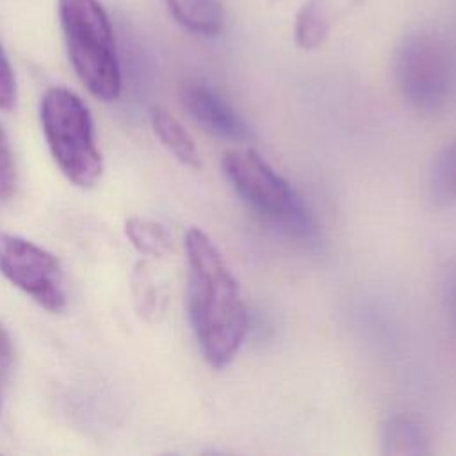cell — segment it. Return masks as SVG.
I'll return each instance as SVG.
<instances>
[{
  "label": "cell",
  "instance_id": "7",
  "mask_svg": "<svg viewBox=\"0 0 456 456\" xmlns=\"http://www.w3.org/2000/svg\"><path fill=\"white\" fill-rule=\"evenodd\" d=\"M182 103L189 116L210 135L230 142H244L253 137L244 118L208 84L189 82L182 87Z\"/></svg>",
  "mask_w": 456,
  "mask_h": 456
},
{
  "label": "cell",
  "instance_id": "14",
  "mask_svg": "<svg viewBox=\"0 0 456 456\" xmlns=\"http://www.w3.org/2000/svg\"><path fill=\"white\" fill-rule=\"evenodd\" d=\"M16 171L12 162V153L4 130L0 128V201L9 200L14 194Z\"/></svg>",
  "mask_w": 456,
  "mask_h": 456
},
{
  "label": "cell",
  "instance_id": "17",
  "mask_svg": "<svg viewBox=\"0 0 456 456\" xmlns=\"http://www.w3.org/2000/svg\"><path fill=\"white\" fill-rule=\"evenodd\" d=\"M447 301H449L451 317H452V322H454V328H456V276L447 285Z\"/></svg>",
  "mask_w": 456,
  "mask_h": 456
},
{
  "label": "cell",
  "instance_id": "9",
  "mask_svg": "<svg viewBox=\"0 0 456 456\" xmlns=\"http://www.w3.org/2000/svg\"><path fill=\"white\" fill-rule=\"evenodd\" d=\"M178 25L198 36H216L224 27L219 0H164Z\"/></svg>",
  "mask_w": 456,
  "mask_h": 456
},
{
  "label": "cell",
  "instance_id": "6",
  "mask_svg": "<svg viewBox=\"0 0 456 456\" xmlns=\"http://www.w3.org/2000/svg\"><path fill=\"white\" fill-rule=\"evenodd\" d=\"M0 273L45 310L61 314L66 308L61 262L45 248L0 232Z\"/></svg>",
  "mask_w": 456,
  "mask_h": 456
},
{
  "label": "cell",
  "instance_id": "11",
  "mask_svg": "<svg viewBox=\"0 0 456 456\" xmlns=\"http://www.w3.org/2000/svg\"><path fill=\"white\" fill-rule=\"evenodd\" d=\"M428 189L435 205L447 207L456 203V141L444 146L435 157Z\"/></svg>",
  "mask_w": 456,
  "mask_h": 456
},
{
  "label": "cell",
  "instance_id": "2",
  "mask_svg": "<svg viewBox=\"0 0 456 456\" xmlns=\"http://www.w3.org/2000/svg\"><path fill=\"white\" fill-rule=\"evenodd\" d=\"M57 12L66 52L80 82L102 102L118 100L123 78L105 7L98 0H57Z\"/></svg>",
  "mask_w": 456,
  "mask_h": 456
},
{
  "label": "cell",
  "instance_id": "15",
  "mask_svg": "<svg viewBox=\"0 0 456 456\" xmlns=\"http://www.w3.org/2000/svg\"><path fill=\"white\" fill-rule=\"evenodd\" d=\"M16 103V78L12 66L0 46V110H9Z\"/></svg>",
  "mask_w": 456,
  "mask_h": 456
},
{
  "label": "cell",
  "instance_id": "12",
  "mask_svg": "<svg viewBox=\"0 0 456 456\" xmlns=\"http://www.w3.org/2000/svg\"><path fill=\"white\" fill-rule=\"evenodd\" d=\"M330 30V12L324 0H306L294 25V36L297 46L303 50H314L326 39Z\"/></svg>",
  "mask_w": 456,
  "mask_h": 456
},
{
  "label": "cell",
  "instance_id": "8",
  "mask_svg": "<svg viewBox=\"0 0 456 456\" xmlns=\"http://www.w3.org/2000/svg\"><path fill=\"white\" fill-rule=\"evenodd\" d=\"M383 456H426L429 454V436L415 417L397 413L385 420L381 428Z\"/></svg>",
  "mask_w": 456,
  "mask_h": 456
},
{
  "label": "cell",
  "instance_id": "5",
  "mask_svg": "<svg viewBox=\"0 0 456 456\" xmlns=\"http://www.w3.org/2000/svg\"><path fill=\"white\" fill-rule=\"evenodd\" d=\"M394 77L408 105L422 114H440L456 96V53L433 30L410 32L395 50Z\"/></svg>",
  "mask_w": 456,
  "mask_h": 456
},
{
  "label": "cell",
  "instance_id": "4",
  "mask_svg": "<svg viewBox=\"0 0 456 456\" xmlns=\"http://www.w3.org/2000/svg\"><path fill=\"white\" fill-rule=\"evenodd\" d=\"M39 118L61 173L77 187H93L102 176L103 162L86 103L66 87H50L41 96Z\"/></svg>",
  "mask_w": 456,
  "mask_h": 456
},
{
  "label": "cell",
  "instance_id": "1",
  "mask_svg": "<svg viewBox=\"0 0 456 456\" xmlns=\"http://www.w3.org/2000/svg\"><path fill=\"white\" fill-rule=\"evenodd\" d=\"M187 314L207 363L224 369L248 335L249 321L240 287L219 248L200 228L185 233Z\"/></svg>",
  "mask_w": 456,
  "mask_h": 456
},
{
  "label": "cell",
  "instance_id": "13",
  "mask_svg": "<svg viewBox=\"0 0 456 456\" xmlns=\"http://www.w3.org/2000/svg\"><path fill=\"white\" fill-rule=\"evenodd\" d=\"M125 235L130 244L146 256H164L173 244L169 232L160 223L142 217L126 219Z\"/></svg>",
  "mask_w": 456,
  "mask_h": 456
},
{
  "label": "cell",
  "instance_id": "10",
  "mask_svg": "<svg viewBox=\"0 0 456 456\" xmlns=\"http://www.w3.org/2000/svg\"><path fill=\"white\" fill-rule=\"evenodd\" d=\"M150 121L159 141L175 155L176 160L192 169L201 166L200 151L194 144V139L169 110L162 107H153L150 112Z\"/></svg>",
  "mask_w": 456,
  "mask_h": 456
},
{
  "label": "cell",
  "instance_id": "16",
  "mask_svg": "<svg viewBox=\"0 0 456 456\" xmlns=\"http://www.w3.org/2000/svg\"><path fill=\"white\" fill-rule=\"evenodd\" d=\"M12 363V344L5 328L0 324V370L5 372Z\"/></svg>",
  "mask_w": 456,
  "mask_h": 456
},
{
  "label": "cell",
  "instance_id": "3",
  "mask_svg": "<svg viewBox=\"0 0 456 456\" xmlns=\"http://www.w3.org/2000/svg\"><path fill=\"white\" fill-rule=\"evenodd\" d=\"M221 167L239 198L280 232L301 240H312L317 235L303 198L256 150H228Z\"/></svg>",
  "mask_w": 456,
  "mask_h": 456
}]
</instances>
